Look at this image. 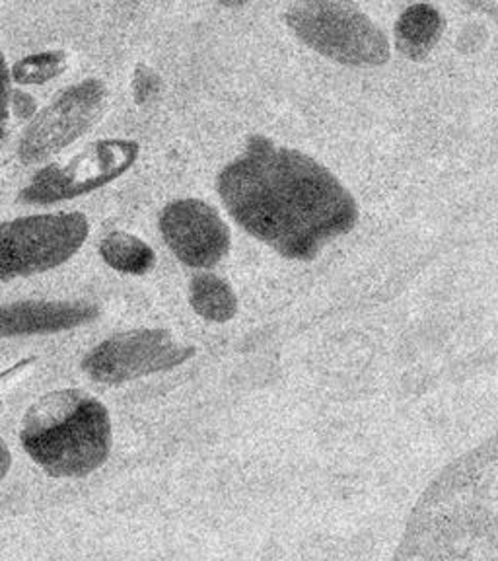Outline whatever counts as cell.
Instances as JSON below:
<instances>
[{"label":"cell","instance_id":"cell-1","mask_svg":"<svg viewBox=\"0 0 498 561\" xmlns=\"http://www.w3.org/2000/svg\"><path fill=\"white\" fill-rule=\"evenodd\" d=\"M219 193L238 225L280 254L310 260L359 217L357 203L314 158L252 137L219 175Z\"/></svg>","mask_w":498,"mask_h":561},{"label":"cell","instance_id":"cell-2","mask_svg":"<svg viewBox=\"0 0 498 561\" xmlns=\"http://www.w3.org/2000/svg\"><path fill=\"white\" fill-rule=\"evenodd\" d=\"M22 445L51 476H86L104 465L109 455V415L104 403L86 392H51L26 413Z\"/></svg>","mask_w":498,"mask_h":561},{"label":"cell","instance_id":"cell-3","mask_svg":"<svg viewBox=\"0 0 498 561\" xmlns=\"http://www.w3.org/2000/svg\"><path fill=\"white\" fill-rule=\"evenodd\" d=\"M285 20L302 44L347 67H380L392 57L384 32L350 0H297Z\"/></svg>","mask_w":498,"mask_h":561},{"label":"cell","instance_id":"cell-4","mask_svg":"<svg viewBox=\"0 0 498 561\" xmlns=\"http://www.w3.org/2000/svg\"><path fill=\"white\" fill-rule=\"evenodd\" d=\"M88 237L80 213H55L0 225V280L47 272L77 254Z\"/></svg>","mask_w":498,"mask_h":561},{"label":"cell","instance_id":"cell-5","mask_svg":"<svg viewBox=\"0 0 498 561\" xmlns=\"http://www.w3.org/2000/svg\"><path fill=\"white\" fill-rule=\"evenodd\" d=\"M137 157L139 145L135 140H97L69 162L44 168L20 193V199L35 205L74 199L114 182L135 164Z\"/></svg>","mask_w":498,"mask_h":561},{"label":"cell","instance_id":"cell-6","mask_svg":"<svg viewBox=\"0 0 498 561\" xmlns=\"http://www.w3.org/2000/svg\"><path fill=\"white\" fill-rule=\"evenodd\" d=\"M105 104L107 88L102 80L86 79L67 88L27 127L18 154L26 164H35L61 152L102 117Z\"/></svg>","mask_w":498,"mask_h":561},{"label":"cell","instance_id":"cell-7","mask_svg":"<svg viewBox=\"0 0 498 561\" xmlns=\"http://www.w3.org/2000/svg\"><path fill=\"white\" fill-rule=\"evenodd\" d=\"M192 350L175 342L164 330L119 333L97 345L84 359L90 378L104 385H121L184 363Z\"/></svg>","mask_w":498,"mask_h":561},{"label":"cell","instance_id":"cell-8","mask_svg":"<svg viewBox=\"0 0 498 561\" xmlns=\"http://www.w3.org/2000/svg\"><path fill=\"white\" fill-rule=\"evenodd\" d=\"M160 228L172 252L192 267H210L228 252L227 222L207 203L197 199L170 203L160 217Z\"/></svg>","mask_w":498,"mask_h":561},{"label":"cell","instance_id":"cell-9","mask_svg":"<svg viewBox=\"0 0 498 561\" xmlns=\"http://www.w3.org/2000/svg\"><path fill=\"white\" fill-rule=\"evenodd\" d=\"M96 314L90 302H16L0 307V337L61 332L86 324Z\"/></svg>","mask_w":498,"mask_h":561},{"label":"cell","instance_id":"cell-10","mask_svg":"<svg viewBox=\"0 0 498 561\" xmlns=\"http://www.w3.org/2000/svg\"><path fill=\"white\" fill-rule=\"evenodd\" d=\"M444 32V20L429 4H413L395 24V45L412 61H422L437 47Z\"/></svg>","mask_w":498,"mask_h":561},{"label":"cell","instance_id":"cell-11","mask_svg":"<svg viewBox=\"0 0 498 561\" xmlns=\"http://www.w3.org/2000/svg\"><path fill=\"white\" fill-rule=\"evenodd\" d=\"M100 252L105 263L117 272L142 275L154 265V252L150 250V245L132 234H109L100 245Z\"/></svg>","mask_w":498,"mask_h":561},{"label":"cell","instance_id":"cell-12","mask_svg":"<svg viewBox=\"0 0 498 561\" xmlns=\"http://www.w3.org/2000/svg\"><path fill=\"white\" fill-rule=\"evenodd\" d=\"M192 305L199 314L215 322H227L236 312L232 290L215 275H199L193 279Z\"/></svg>","mask_w":498,"mask_h":561},{"label":"cell","instance_id":"cell-13","mask_svg":"<svg viewBox=\"0 0 498 561\" xmlns=\"http://www.w3.org/2000/svg\"><path fill=\"white\" fill-rule=\"evenodd\" d=\"M67 55L62 51L35 53L18 61L10 79L18 84H45L65 72Z\"/></svg>","mask_w":498,"mask_h":561},{"label":"cell","instance_id":"cell-14","mask_svg":"<svg viewBox=\"0 0 498 561\" xmlns=\"http://www.w3.org/2000/svg\"><path fill=\"white\" fill-rule=\"evenodd\" d=\"M132 90H135V98L139 104H144L149 98L154 96L158 90V77L152 70L147 67H139L137 75H135V82H132Z\"/></svg>","mask_w":498,"mask_h":561},{"label":"cell","instance_id":"cell-15","mask_svg":"<svg viewBox=\"0 0 498 561\" xmlns=\"http://www.w3.org/2000/svg\"><path fill=\"white\" fill-rule=\"evenodd\" d=\"M10 96V72L4 61V55L0 51V140L4 137L7 129V117H9Z\"/></svg>","mask_w":498,"mask_h":561},{"label":"cell","instance_id":"cell-16","mask_svg":"<svg viewBox=\"0 0 498 561\" xmlns=\"http://www.w3.org/2000/svg\"><path fill=\"white\" fill-rule=\"evenodd\" d=\"M14 110H16L18 117H22V119L32 117V114L35 112L34 98L27 96L26 92L18 90L16 94H14Z\"/></svg>","mask_w":498,"mask_h":561},{"label":"cell","instance_id":"cell-17","mask_svg":"<svg viewBox=\"0 0 498 561\" xmlns=\"http://www.w3.org/2000/svg\"><path fill=\"white\" fill-rule=\"evenodd\" d=\"M10 468V450L4 440H0V482L4 480V476L9 473Z\"/></svg>","mask_w":498,"mask_h":561},{"label":"cell","instance_id":"cell-18","mask_svg":"<svg viewBox=\"0 0 498 561\" xmlns=\"http://www.w3.org/2000/svg\"><path fill=\"white\" fill-rule=\"evenodd\" d=\"M220 4H224V7H230V9H236V7H244L247 2H252V0H219Z\"/></svg>","mask_w":498,"mask_h":561}]
</instances>
